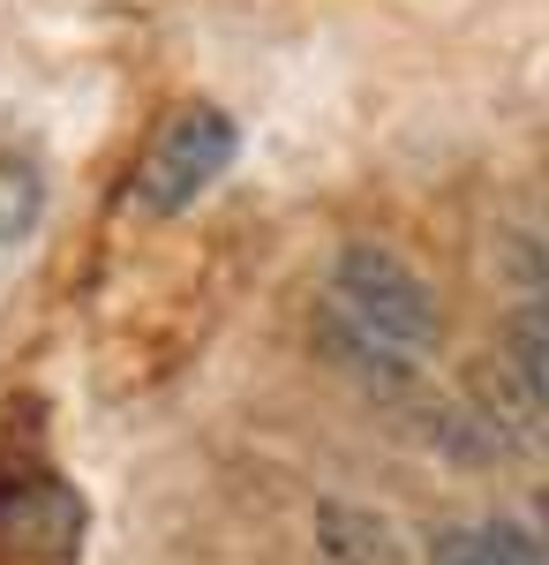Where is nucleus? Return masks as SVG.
<instances>
[{
    "label": "nucleus",
    "instance_id": "obj_1",
    "mask_svg": "<svg viewBox=\"0 0 549 565\" xmlns=\"http://www.w3.org/2000/svg\"><path fill=\"white\" fill-rule=\"evenodd\" d=\"M316 340L369 385H407L422 354L444 340V309L415 264L384 242H346L332 257L324 302H316Z\"/></svg>",
    "mask_w": 549,
    "mask_h": 565
},
{
    "label": "nucleus",
    "instance_id": "obj_2",
    "mask_svg": "<svg viewBox=\"0 0 549 565\" xmlns=\"http://www.w3.org/2000/svg\"><path fill=\"white\" fill-rule=\"evenodd\" d=\"M234 121L218 114V106H181L166 129H159V143L143 151V167H136V204L143 212H189L204 189H212L226 167H234Z\"/></svg>",
    "mask_w": 549,
    "mask_h": 565
},
{
    "label": "nucleus",
    "instance_id": "obj_3",
    "mask_svg": "<svg viewBox=\"0 0 549 565\" xmlns=\"http://www.w3.org/2000/svg\"><path fill=\"white\" fill-rule=\"evenodd\" d=\"M505 348H512V377L527 385V399L549 415V287L505 317Z\"/></svg>",
    "mask_w": 549,
    "mask_h": 565
},
{
    "label": "nucleus",
    "instance_id": "obj_4",
    "mask_svg": "<svg viewBox=\"0 0 549 565\" xmlns=\"http://www.w3.org/2000/svg\"><path fill=\"white\" fill-rule=\"evenodd\" d=\"M429 565H535L512 527H444L429 543Z\"/></svg>",
    "mask_w": 549,
    "mask_h": 565
},
{
    "label": "nucleus",
    "instance_id": "obj_5",
    "mask_svg": "<svg viewBox=\"0 0 549 565\" xmlns=\"http://www.w3.org/2000/svg\"><path fill=\"white\" fill-rule=\"evenodd\" d=\"M542 565H549V543H542Z\"/></svg>",
    "mask_w": 549,
    "mask_h": 565
}]
</instances>
